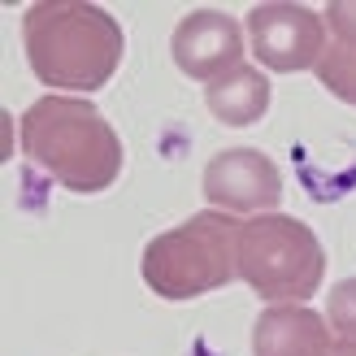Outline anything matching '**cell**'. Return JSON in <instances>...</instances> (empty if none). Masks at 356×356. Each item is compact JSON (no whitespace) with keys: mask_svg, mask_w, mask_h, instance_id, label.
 <instances>
[{"mask_svg":"<svg viewBox=\"0 0 356 356\" xmlns=\"http://www.w3.org/2000/svg\"><path fill=\"white\" fill-rule=\"evenodd\" d=\"M17 144L35 170H44L52 183H61L74 195L109 191L127 161L109 118L79 96L35 100L17 122Z\"/></svg>","mask_w":356,"mask_h":356,"instance_id":"cell-1","label":"cell"},{"mask_svg":"<svg viewBox=\"0 0 356 356\" xmlns=\"http://www.w3.org/2000/svg\"><path fill=\"white\" fill-rule=\"evenodd\" d=\"M22 48L35 79L61 92H100L118 74L127 35L122 22L83 0H44L22 13Z\"/></svg>","mask_w":356,"mask_h":356,"instance_id":"cell-2","label":"cell"},{"mask_svg":"<svg viewBox=\"0 0 356 356\" xmlns=\"http://www.w3.org/2000/svg\"><path fill=\"white\" fill-rule=\"evenodd\" d=\"M239 218L222 209H204L187 218L183 226L148 239L139 274L161 300H195L226 287L235 278V252H239Z\"/></svg>","mask_w":356,"mask_h":356,"instance_id":"cell-3","label":"cell"},{"mask_svg":"<svg viewBox=\"0 0 356 356\" xmlns=\"http://www.w3.org/2000/svg\"><path fill=\"white\" fill-rule=\"evenodd\" d=\"M239 278L270 305H305L322 291L326 252L322 239L287 213H265L239 226Z\"/></svg>","mask_w":356,"mask_h":356,"instance_id":"cell-4","label":"cell"},{"mask_svg":"<svg viewBox=\"0 0 356 356\" xmlns=\"http://www.w3.org/2000/svg\"><path fill=\"white\" fill-rule=\"evenodd\" d=\"M248 40L274 74H300L326 57V22L309 5H257L248 13Z\"/></svg>","mask_w":356,"mask_h":356,"instance_id":"cell-5","label":"cell"},{"mask_svg":"<svg viewBox=\"0 0 356 356\" xmlns=\"http://www.w3.org/2000/svg\"><path fill=\"white\" fill-rule=\"evenodd\" d=\"M204 200L222 213H270L282 200V170L257 148H226L204 165Z\"/></svg>","mask_w":356,"mask_h":356,"instance_id":"cell-6","label":"cell"},{"mask_svg":"<svg viewBox=\"0 0 356 356\" xmlns=\"http://www.w3.org/2000/svg\"><path fill=\"white\" fill-rule=\"evenodd\" d=\"M170 52H174V65L187 79H200L209 87L243 65V26L230 13L195 9L174 26Z\"/></svg>","mask_w":356,"mask_h":356,"instance_id":"cell-7","label":"cell"},{"mask_svg":"<svg viewBox=\"0 0 356 356\" xmlns=\"http://www.w3.org/2000/svg\"><path fill=\"white\" fill-rule=\"evenodd\" d=\"M252 356H330V322L305 305H270L252 322Z\"/></svg>","mask_w":356,"mask_h":356,"instance_id":"cell-8","label":"cell"},{"mask_svg":"<svg viewBox=\"0 0 356 356\" xmlns=\"http://www.w3.org/2000/svg\"><path fill=\"white\" fill-rule=\"evenodd\" d=\"M204 104L222 127H257L270 113V79L252 65H239L235 74L204 87Z\"/></svg>","mask_w":356,"mask_h":356,"instance_id":"cell-9","label":"cell"},{"mask_svg":"<svg viewBox=\"0 0 356 356\" xmlns=\"http://www.w3.org/2000/svg\"><path fill=\"white\" fill-rule=\"evenodd\" d=\"M317 79L330 96L356 104V44H326V57L317 61Z\"/></svg>","mask_w":356,"mask_h":356,"instance_id":"cell-10","label":"cell"},{"mask_svg":"<svg viewBox=\"0 0 356 356\" xmlns=\"http://www.w3.org/2000/svg\"><path fill=\"white\" fill-rule=\"evenodd\" d=\"M326 322L339 330V339H356V278H343V282L330 287Z\"/></svg>","mask_w":356,"mask_h":356,"instance_id":"cell-11","label":"cell"},{"mask_svg":"<svg viewBox=\"0 0 356 356\" xmlns=\"http://www.w3.org/2000/svg\"><path fill=\"white\" fill-rule=\"evenodd\" d=\"M326 26L339 35V44H356V0H330Z\"/></svg>","mask_w":356,"mask_h":356,"instance_id":"cell-12","label":"cell"},{"mask_svg":"<svg viewBox=\"0 0 356 356\" xmlns=\"http://www.w3.org/2000/svg\"><path fill=\"white\" fill-rule=\"evenodd\" d=\"M330 356H356V339H339V343H330Z\"/></svg>","mask_w":356,"mask_h":356,"instance_id":"cell-13","label":"cell"}]
</instances>
